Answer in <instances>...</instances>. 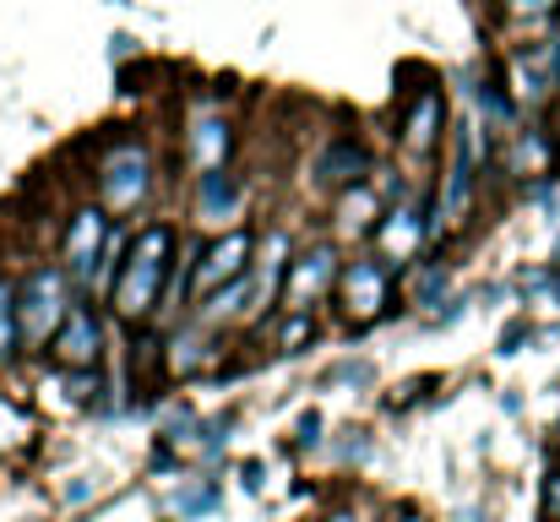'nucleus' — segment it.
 Masks as SVG:
<instances>
[{
  "label": "nucleus",
  "mask_w": 560,
  "mask_h": 522,
  "mask_svg": "<svg viewBox=\"0 0 560 522\" xmlns=\"http://www.w3.org/2000/svg\"><path fill=\"white\" fill-rule=\"evenodd\" d=\"M186 251V234L170 223V218H153L142 223L131 240H126V256H120V278L109 289V311L131 327H148L164 316V300H170V278H175V262Z\"/></svg>",
  "instance_id": "1"
},
{
  "label": "nucleus",
  "mask_w": 560,
  "mask_h": 522,
  "mask_svg": "<svg viewBox=\"0 0 560 522\" xmlns=\"http://www.w3.org/2000/svg\"><path fill=\"white\" fill-rule=\"evenodd\" d=\"M71 272L66 267H33L16 283V322H22V344L49 348V338L60 333V322L71 316Z\"/></svg>",
  "instance_id": "2"
},
{
  "label": "nucleus",
  "mask_w": 560,
  "mask_h": 522,
  "mask_svg": "<svg viewBox=\"0 0 560 522\" xmlns=\"http://www.w3.org/2000/svg\"><path fill=\"white\" fill-rule=\"evenodd\" d=\"M338 316L354 327V333H365L375 322H386L392 316V305H397V278H392V267L381 262V256H354V262H343V278H338Z\"/></svg>",
  "instance_id": "3"
},
{
  "label": "nucleus",
  "mask_w": 560,
  "mask_h": 522,
  "mask_svg": "<svg viewBox=\"0 0 560 522\" xmlns=\"http://www.w3.org/2000/svg\"><path fill=\"white\" fill-rule=\"evenodd\" d=\"M109 212L98 201H82L71 218H66V234H60V267L71 272V283L82 289H98V272H104V256H109Z\"/></svg>",
  "instance_id": "4"
},
{
  "label": "nucleus",
  "mask_w": 560,
  "mask_h": 522,
  "mask_svg": "<svg viewBox=\"0 0 560 522\" xmlns=\"http://www.w3.org/2000/svg\"><path fill=\"white\" fill-rule=\"evenodd\" d=\"M250 262H256V234L245 223L212 234L207 245H196V272H190V300H207L240 278H250Z\"/></svg>",
  "instance_id": "5"
},
{
  "label": "nucleus",
  "mask_w": 560,
  "mask_h": 522,
  "mask_svg": "<svg viewBox=\"0 0 560 522\" xmlns=\"http://www.w3.org/2000/svg\"><path fill=\"white\" fill-rule=\"evenodd\" d=\"M98 207L104 212H137L148 196H153V159H148V148H137V142H120L115 153H104V164H98Z\"/></svg>",
  "instance_id": "6"
},
{
  "label": "nucleus",
  "mask_w": 560,
  "mask_h": 522,
  "mask_svg": "<svg viewBox=\"0 0 560 522\" xmlns=\"http://www.w3.org/2000/svg\"><path fill=\"white\" fill-rule=\"evenodd\" d=\"M338 278H343V262H338L332 240H316L311 251H294L289 278H283V311H316L322 300L338 294Z\"/></svg>",
  "instance_id": "7"
},
{
  "label": "nucleus",
  "mask_w": 560,
  "mask_h": 522,
  "mask_svg": "<svg viewBox=\"0 0 560 522\" xmlns=\"http://www.w3.org/2000/svg\"><path fill=\"white\" fill-rule=\"evenodd\" d=\"M104 348H109V333H104L98 305L77 300V305H71V316L60 322V333L49 338V359H55L60 370H98Z\"/></svg>",
  "instance_id": "8"
},
{
  "label": "nucleus",
  "mask_w": 560,
  "mask_h": 522,
  "mask_svg": "<svg viewBox=\"0 0 560 522\" xmlns=\"http://www.w3.org/2000/svg\"><path fill=\"white\" fill-rule=\"evenodd\" d=\"M468 201H474V126H457V137H452V170H446V185H441L435 218L441 223H463Z\"/></svg>",
  "instance_id": "9"
},
{
  "label": "nucleus",
  "mask_w": 560,
  "mask_h": 522,
  "mask_svg": "<svg viewBox=\"0 0 560 522\" xmlns=\"http://www.w3.org/2000/svg\"><path fill=\"white\" fill-rule=\"evenodd\" d=\"M441 126H446V98H441V88H424L402 115V148L413 159H430L441 148Z\"/></svg>",
  "instance_id": "10"
},
{
  "label": "nucleus",
  "mask_w": 560,
  "mask_h": 522,
  "mask_svg": "<svg viewBox=\"0 0 560 522\" xmlns=\"http://www.w3.org/2000/svg\"><path fill=\"white\" fill-rule=\"evenodd\" d=\"M240 212H245V185H240V174L207 170L196 179V218H201V223H223V218H229V229H234Z\"/></svg>",
  "instance_id": "11"
},
{
  "label": "nucleus",
  "mask_w": 560,
  "mask_h": 522,
  "mask_svg": "<svg viewBox=\"0 0 560 522\" xmlns=\"http://www.w3.org/2000/svg\"><path fill=\"white\" fill-rule=\"evenodd\" d=\"M424 234H430V223L419 218V207H392L386 223L375 229V240H381V262H386V267H402V262L424 245Z\"/></svg>",
  "instance_id": "12"
},
{
  "label": "nucleus",
  "mask_w": 560,
  "mask_h": 522,
  "mask_svg": "<svg viewBox=\"0 0 560 522\" xmlns=\"http://www.w3.org/2000/svg\"><path fill=\"white\" fill-rule=\"evenodd\" d=\"M365 174H371V153H365V142H354V137H338V142L316 159V179H322V185H338V190L365 185Z\"/></svg>",
  "instance_id": "13"
},
{
  "label": "nucleus",
  "mask_w": 560,
  "mask_h": 522,
  "mask_svg": "<svg viewBox=\"0 0 560 522\" xmlns=\"http://www.w3.org/2000/svg\"><path fill=\"white\" fill-rule=\"evenodd\" d=\"M22 322H16V278H0V364L22 359Z\"/></svg>",
  "instance_id": "14"
},
{
  "label": "nucleus",
  "mask_w": 560,
  "mask_h": 522,
  "mask_svg": "<svg viewBox=\"0 0 560 522\" xmlns=\"http://www.w3.org/2000/svg\"><path fill=\"white\" fill-rule=\"evenodd\" d=\"M190 153H196V170H223V159H229V126H218V120H201L196 131H190Z\"/></svg>",
  "instance_id": "15"
},
{
  "label": "nucleus",
  "mask_w": 560,
  "mask_h": 522,
  "mask_svg": "<svg viewBox=\"0 0 560 522\" xmlns=\"http://www.w3.org/2000/svg\"><path fill=\"white\" fill-rule=\"evenodd\" d=\"M316 333H322V327H316V311H283V322H278V333H272V348H278V353H300Z\"/></svg>",
  "instance_id": "16"
},
{
  "label": "nucleus",
  "mask_w": 560,
  "mask_h": 522,
  "mask_svg": "<svg viewBox=\"0 0 560 522\" xmlns=\"http://www.w3.org/2000/svg\"><path fill=\"white\" fill-rule=\"evenodd\" d=\"M338 218H343V229H371L375 218H386V212H381V201H375L371 185H354V190H343Z\"/></svg>",
  "instance_id": "17"
},
{
  "label": "nucleus",
  "mask_w": 560,
  "mask_h": 522,
  "mask_svg": "<svg viewBox=\"0 0 560 522\" xmlns=\"http://www.w3.org/2000/svg\"><path fill=\"white\" fill-rule=\"evenodd\" d=\"M218 507V485L212 479H190L186 490H175V512L180 518H201V512H212Z\"/></svg>",
  "instance_id": "18"
},
{
  "label": "nucleus",
  "mask_w": 560,
  "mask_h": 522,
  "mask_svg": "<svg viewBox=\"0 0 560 522\" xmlns=\"http://www.w3.org/2000/svg\"><path fill=\"white\" fill-rule=\"evenodd\" d=\"M435 289H446V272H441V267H424V278L408 289V305H419V311H424V305L435 300Z\"/></svg>",
  "instance_id": "19"
},
{
  "label": "nucleus",
  "mask_w": 560,
  "mask_h": 522,
  "mask_svg": "<svg viewBox=\"0 0 560 522\" xmlns=\"http://www.w3.org/2000/svg\"><path fill=\"white\" fill-rule=\"evenodd\" d=\"M528 289H534V294H545V300H556V311H560V272H534V278H528Z\"/></svg>",
  "instance_id": "20"
},
{
  "label": "nucleus",
  "mask_w": 560,
  "mask_h": 522,
  "mask_svg": "<svg viewBox=\"0 0 560 522\" xmlns=\"http://www.w3.org/2000/svg\"><path fill=\"white\" fill-rule=\"evenodd\" d=\"M322 441V414H305L300 419V446H316Z\"/></svg>",
  "instance_id": "21"
},
{
  "label": "nucleus",
  "mask_w": 560,
  "mask_h": 522,
  "mask_svg": "<svg viewBox=\"0 0 560 522\" xmlns=\"http://www.w3.org/2000/svg\"><path fill=\"white\" fill-rule=\"evenodd\" d=\"M512 11H523V16H545V11H556V0H506Z\"/></svg>",
  "instance_id": "22"
}]
</instances>
